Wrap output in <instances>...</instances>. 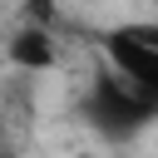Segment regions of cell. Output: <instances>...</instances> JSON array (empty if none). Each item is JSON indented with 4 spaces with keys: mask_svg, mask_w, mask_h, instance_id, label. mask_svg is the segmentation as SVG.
Returning a JSON list of instances; mask_svg holds the SVG:
<instances>
[{
    "mask_svg": "<svg viewBox=\"0 0 158 158\" xmlns=\"http://www.w3.org/2000/svg\"><path fill=\"white\" fill-rule=\"evenodd\" d=\"M79 114H84V123H89L94 133L123 143V138L143 133V128L158 118V94L143 89V84H133V79L118 74L114 64H104V69H94V79H89Z\"/></svg>",
    "mask_w": 158,
    "mask_h": 158,
    "instance_id": "1",
    "label": "cell"
},
{
    "mask_svg": "<svg viewBox=\"0 0 158 158\" xmlns=\"http://www.w3.org/2000/svg\"><path fill=\"white\" fill-rule=\"evenodd\" d=\"M118 30H128V35L143 40V44H158V20H133V25H118Z\"/></svg>",
    "mask_w": 158,
    "mask_h": 158,
    "instance_id": "4",
    "label": "cell"
},
{
    "mask_svg": "<svg viewBox=\"0 0 158 158\" xmlns=\"http://www.w3.org/2000/svg\"><path fill=\"white\" fill-rule=\"evenodd\" d=\"M20 20L54 25V20H59V0H20Z\"/></svg>",
    "mask_w": 158,
    "mask_h": 158,
    "instance_id": "3",
    "label": "cell"
},
{
    "mask_svg": "<svg viewBox=\"0 0 158 158\" xmlns=\"http://www.w3.org/2000/svg\"><path fill=\"white\" fill-rule=\"evenodd\" d=\"M54 59H59L54 25H35V20H25V25L5 40V64L20 69V74H49Z\"/></svg>",
    "mask_w": 158,
    "mask_h": 158,
    "instance_id": "2",
    "label": "cell"
}]
</instances>
